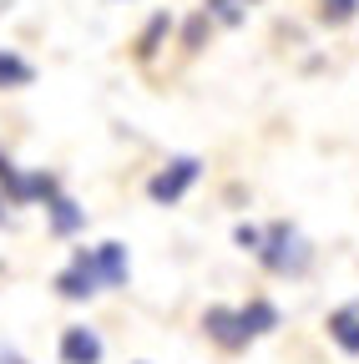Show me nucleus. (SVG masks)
I'll return each instance as SVG.
<instances>
[{"instance_id": "obj_1", "label": "nucleus", "mask_w": 359, "mask_h": 364, "mask_svg": "<svg viewBox=\"0 0 359 364\" xmlns=\"http://www.w3.org/2000/svg\"><path fill=\"white\" fill-rule=\"evenodd\" d=\"M253 263L279 284H304V279H314V268H319V248H314V238L294 218H268Z\"/></svg>"}, {"instance_id": "obj_2", "label": "nucleus", "mask_w": 359, "mask_h": 364, "mask_svg": "<svg viewBox=\"0 0 359 364\" xmlns=\"http://www.w3.org/2000/svg\"><path fill=\"white\" fill-rule=\"evenodd\" d=\"M66 188L56 167H21L6 147H0V198H6L16 213L21 208H41L46 198H56Z\"/></svg>"}, {"instance_id": "obj_3", "label": "nucleus", "mask_w": 359, "mask_h": 364, "mask_svg": "<svg viewBox=\"0 0 359 364\" xmlns=\"http://www.w3.org/2000/svg\"><path fill=\"white\" fill-rule=\"evenodd\" d=\"M208 177V162L198 157V152H172L162 167H152V177H147V203L152 208H177L198 182Z\"/></svg>"}, {"instance_id": "obj_4", "label": "nucleus", "mask_w": 359, "mask_h": 364, "mask_svg": "<svg viewBox=\"0 0 359 364\" xmlns=\"http://www.w3.org/2000/svg\"><path fill=\"white\" fill-rule=\"evenodd\" d=\"M51 289H56L61 304H92V299L107 294L102 279H97V263H92V243H76L66 253V263L51 273Z\"/></svg>"}, {"instance_id": "obj_5", "label": "nucleus", "mask_w": 359, "mask_h": 364, "mask_svg": "<svg viewBox=\"0 0 359 364\" xmlns=\"http://www.w3.org/2000/svg\"><path fill=\"white\" fill-rule=\"evenodd\" d=\"M198 329H203V339H208L218 354H248V349H253V334H248V324H243L238 304H208V309L198 314Z\"/></svg>"}, {"instance_id": "obj_6", "label": "nucleus", "mask_w": 359, "mask_h": 364, "mask_svg": "<svg viewBox=\"0 0 359 364\" xmlns=\"http://www.w3.org/2000/svg\"><path fill=\"white\" fill-rule=\"evenodd\" d=\"M56 364H107V334L97 324H86V318L61 324V334H56Z\"/></svg>"}, {"instance_id": "obj_7", "label": "nucleus", "mask_w": 359, "mask_h": 364, "mask_svg": "<svg viewBox=\"0 0 359 364\" xmlns=\"http://www.w3.org/2000/svg\"><path fill=\"white\" fill-rule=\"evenodd\" d=\"M41 213H46V233L56 238V243H76L81 233H86V228H92V213H86L66 188L56 193V198H46V203H41Z\"/></svg>"}, {"instance_id": "obj_8", "label": "nucleus", "mask_w": 359, "mask_h": 364, "mask_svg": "<svg viewBox=\"0 0 359 364\" xmlns=\"http://www.w3.org/2000/svg\"><path fill=\"white\" fill-rule=\"evenodd\" d=\"M92 263H97V279H102L107 294L132 289V248H127L122 238H102V243H92Z\"/></svg>"}, {"instance_id": "obj_9", "label": "nucleus", "mask_w": 359, "mask_h": 364, "mask_svg": "<svg viewBox=\"0 0 359 364\" xmlns=\"http://www.w3.org/2000/svg\"><path fill=\"white\" fill-rule=\"evenodd\" d=\"M324 339H329L344 359H359V299L324 314Z\"/></svg>"}, {"instance_id": "obj_10", "label": "nucleus", "mask_w": 359, "mask_h": 364, "mask_svg": "<svg viewBox=\"0 0 359 364\" xmlns=\"http://www.w3.org/2000/svg\"><path fill=\"white\" fill-rule=\"evenodd\" d=\"M238 314H243L253 344H258V339H274V334L284 329V309H279V299H268V294H248V299L238 304Z\"/></svg>"}, {"instance_id": "obj_11", "label": "nucleus", "mask_w": 359, "mask_h": 364, "mask_svg": "<svg viewBox=\"0 0 359 364\" xmlns=\"http://www.w3.org/2000/svg\"><path fill=\"white\" fill-rule=\"evenodd\" d=\"M177 36V16L172 11H152L147 16V26H142V36H137V61H157V51H162V46Z\"/></svg>"}, {"instance_id": "obj_12", "label": "nucleus", "mask_w": 359, "mask_h": 364, "mask_svg": "<svg viewBox=\"0 0 359 364\" xmlns=\"http://www.w3.org/2000/svg\"><path fill=\"white\" fill-rule=\"evenodd\" d=\"M36 86V61L21 56L16 46H0V91H26Z\"/></svg>"}, {"instance_id": "obj_13", "label": "nucleus", "mask_w": 359, "mask_h": 364, "mask_svg": "<svg viewBox=\"0 0 359 364\" xmlns=\"http://www.w3.org/2000/svg\"><path fill=\"white\" fill-rule=\"evenodd\" d=\"M253 6H263V0H203L198 11H203L218 31H238V26H248Z\"/></svg>"}, {"instance_id": "obj_14", "label": "nucleus", "mask_w": 359, "mask_h": 364, "mask_svg": "<svg viewBox=\"0 0 359 364\" xmlns=\"http://www.w3.org/2000/svg\"><path fill=\"white\" fill-rule=\"evenodd\" d=\"M213 31H218V26H213V21H208L203 11H193L188 21H177V46H183V51H188V56H198V51H203V46L213 41Z\"/></svg>"}, {"instance_id": "obj_15", "label": "nucleus", "mask_w": 359, "mask_h": 364, "mask_svg": "<svg viewBox=\"0 0 359 364\" xmlns=\"http://www.w3.org/2000/svg\"><path fill=\"white\" fill-rule=\"evenodd\" d=\"M314 16H319V26L329 31H344L359 21V0H314Z\"/></svg>"}, {"instance_id": "obj_16", "label": "nucleus", "mask_w": 359, "mask_h": 364, "mask_svg": "<svg viewBox=\"0 0 359 364\" xmlns=\"http://www.w3.org/2000/svg\"><path fill=\"white\" fill-rule=\"evenodd\" d=\"M258 243H263V223H253V218H238V223H233V248L253 258V253H258Z\"/></svg>"}, {"instance_id": "obj_17", "label": "nucleus", "mask_w": 359, "mask_h": 364, "mask_svg": "<svg viewBox=\"0 0 359 364\" xmlns=\"http://www.w3.org/2000/svg\"><path fill=\"white\" fill-rule=\"evenodd\" d=\"M0 364H31V359H26L16 344H6V339H0Z\"/></svg>"}, {"instance_id": "obj_18", "label": "nucleus", "mask_w": 359, "mask_h": 364, "mask_svg": "<svg viewBox=\"0 0 359 364\" xmlns=\"http://www.w3.org/2000/svg\"><path fill=\"white\" fill-rule=\"evenodd\" d=\"M11 223H16V208H11L6 198H0V228H11Z\"/></svg>"}, {"instance_id": "obj_19", "label": "nucleus", "mask_w": 359, "mask_h": 364, "mask_svg": "<svg viewBox=\"0 0 359 364\" xmlns=\"http://www.w3.org/2000/svg\"><path fill=\"white\" fill-rule=\"evenodd\" d=\"M132 364H147V359H132Z\"/></svg>"}]
</instances>
